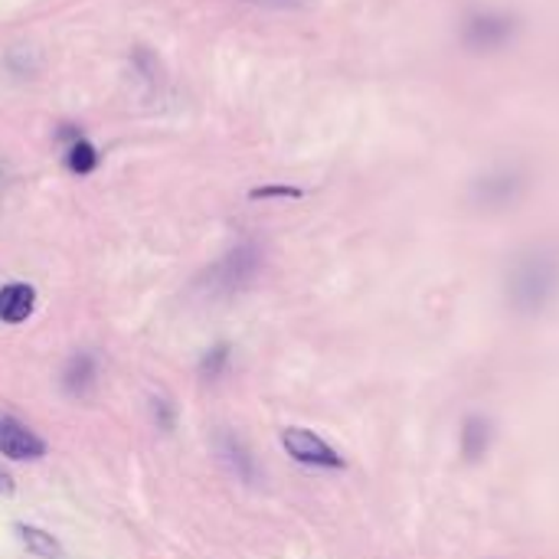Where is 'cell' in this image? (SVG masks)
<instances>
[{"label":"cell","mask_w":559,"mask_h":559,"mask_svg":"<svg viewBox=\"0 0 559 559\" xmlns=\"http://www.w3.org/2000/svg\"><path fill=\"white\" fill-rule=\"evenodd\" d=\"M508 305L521 318L544 314L559 295V262L550 252H527L508 272Z\"/></svg>","instance_id":"cell-1"},{"label":"cell","mask_w":559,"mask_h":559,"mask_svg":"<svg viewBox=\"0 0 559 559\" xmlns=\"http://www.w3.org/2000/svg\"><path fill=\"white\" fill-rule=\"evenodd\" d=\"M262 272V249L255 242H239L213 269H206V288L213 295H239Z\"/></svg>","instance_id":"cell-2"},{"label":"cell","mask_w":559,"mask_h":559,"mask_svg":"<svg viewBox=\"0 0 559 559\" xmlns=\"http://www.w3.org/2000/svg\"><path fill=\"white\" fill-rule=\"evenodd\" d=\"M282 445L285 452L298 462V465H308V468H328V472H337L344 468V459L334 445H328L318 432L311 429H301V426H288L282 432Z\"/></svg>","instance_id":"cell-3"},{"label":"cell","mask_w":559,"mask_h":559,"mask_svg":"<svg viewBox=\"0 0 559 559\" xmlns=\"http://www.w3.org/2000/svg\"><path fill=\"white\" fill-rule=\"evenodd\" d=\"M0 455L10 462H39L46 455V442L16 416L0 413Z\"/></svg>","instance_id":"cell-4"},{"label":"cell","mask_w":559,"mask_h":559,"mask_svg":"<svg viewBox=\"0 0 559 559\" xmlns=\"http://www.w3.org/2000/svg\"><path fill=\"white\" fill-rule=\"evenodd\" d=\"M216 455L236 481H242V485L259 481V462L236 432H216Z\"/></svg>","instance_id":"cell-5"},{"label":"cell","mask_w":559,"mask_h":559,"mask_svg":"<svg viewBox=\"0 0 559 559\" xmlns=\"http://www.w3.org/2000/svg\"><path fill=\"white\" fill-rule=\"evenodd\" d=\"M95 383H98V364L88 350H79L66 360L62 367V377H59V386L69 400H88L95 393Z\"/></svg>","instance_id":"cell-6"},{"label":"cell","mask_w":559,"mask_h":559,"mask_svg":"<svg viewBox=\"0 0 559 559\" xmlns=\"http://www.w3.org/2000/svg\"><path fill=\"white\" fill-rule=\"evenodd\" d=\"M36 311V288L26 282H10L0 288V321L3 324H23Z\"/></svg>","instance_id":"cell-7"},{"label":"cell","mask_w":559,"mask_h":559,"mask_svg":"<svg viewBox=\"0 0 559 559\" xmlns=\"http://www.w3.org/2000/svg\"><path fill=\"white\" fill-rule=\"evenodd\" d=\"M491 439H495L491 419H485V416H468V419L462 423L459 445H462V455H465L468 462H478L481 455H488Z\"/></svg>","instance_id":"cell-8"},{"label":"cell","mask_w":559,"mask_h":559,"mask_svg":"<svg viewBox=\"0 0 559 559\" xmlns=\"http://www.w3.org/2000/svg\"><path fill=\"white\" fill-rule=\"evenodd\" d=\"M13 531H16V540L26 547L29 557L62 559V544H59L49 531H43V527H36V524H13Z\"/></svg>","instance_id":"cell-9"},{"label":"cell","mask_w":559,"mask_h":559,"mask_svg":"<svg viewBox=\"0 0 559 559\" xmlns=\"http://www.w3.org/2000/svg\"><path fill=\"white\" fill-rule=\"evenodd\" d=\"M66 164H69V170H72V174L85 177V174H92V170L98 167V151H95L85 138H79V141H72V144H69Z\"/></svg>","instance_id":"cell-10"},{"label":"cell","mask_w":559,"mask_h":559,"mask_svg":"<svg viewBox=\"0 0 559 559\" xmlns=\"http://www.w3.org/2000/svg\"><path fill=\"white\" fill-rule=\"evenodd\" d=\"M229 364H233L229 344H216V347H210V350L203 354V360H200V377H203V380H219V377L229 370Z\"/></svg>","instance_id":"cell-11"},{"label":"cell","mask_w":559,"mask_h":559,"mask_svg":"<svg viewBox=\"0 0 559 559\" xmlns=\"http://www.w3.org/2000/svg\"><path fill=\"white\" fill-rule=\"evenodd\" d=\"M151 416H154L157 429H164V432H170V429H174V403H170V400L154 396V400H151Z\"/></svg>","instance_id":"cell-12"},{"label":"cell","mask_w":559,"mask_h":559,"mask_svg":"<svg viewBox=\"0 0 559 559\" xmlns=\"http://www.w3.org/2000/svg\"><path fill=\"white\" fill-rule=\"evenodd\" d=\"M269 197H298V190H292V187H259V190H252V200H269Z\"/></svg>","instance_id":"cell-13"},{"label":"cell","mask_w":559,"mask_h":559,"mask_svg":"<svg viewBox=\"0 0 559 559\" xmlns=\"http://www.w3.org/2000/svg\"><path fill=\"white\" fill-rule=\"evenodd\" d=\"M13 491H16V481H13V478H10V475L0 468V495H3V498H10Z\"/></svg>","instance_id":"cell-14"},{"label":"cell","mask_w":559,"mask_h":559,"mask_svg":"<svg viewBox=\"0 0 559 559\" xmlns=\"http://www.w3.org/2000/svg\"><path fill=\"white\" fill-rule=\"evenodd\" d=\"M269 3H288V0H269Z\"/></svg>","instance_id":"cell-15"}]
</instances>
